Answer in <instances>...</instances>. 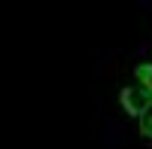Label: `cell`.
<instances>
[{
    "mask_svg": "<svg viewBox=\"0 0 152 149\" xmlns=\"http://www.w3.org/2000/svg\"><path fill=\"white\" fill-rule=\"evenodd\" d=\"M137 79H140V88H146L152 94V64H140L137 67Z\"/></svg>",
    "mask_w": 152,
    "mask_h": 149,
    "instance_id": "2",
    "label": "cell"
},
{
    "mask_svg": "<svg viewBox=\"0 0 152 149\" xmlns=\"http://www.w3.org/2000/svg\"><path fill=\"white\" fill-rule=\"evenodd\" d=\"M140 134L143 137H152V104H149V110L140 116Z\"/></svg>",
    "mask_w": 152,
    "mask_h": 149,
    "instance_id": "3",
    "label": "cell"
},
{
    "mask_svg": "<svg viewBox=\"0 0 152 149\" xmlns=\"http://www.w3.org/2000/svg\"><path fill=\"white\" fill-rule=\"evenodd\" d=\"M119 101H122V107H125V113H131V116L140 119L146 110H149V104H152V94H149L146 88H140V85H128V88H122Z\"/></svg>",
    "mask_w": 152,
    "mask_h": 149,
    "instance_id": "1",
    "label": "cell"
}]
</instances>
